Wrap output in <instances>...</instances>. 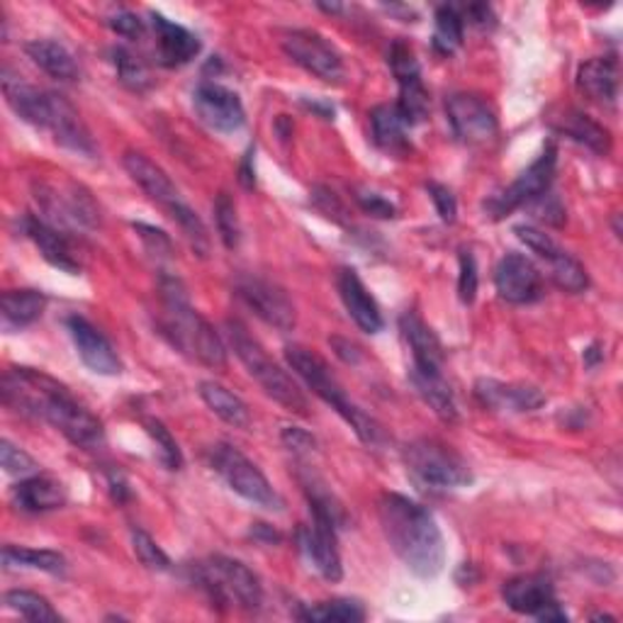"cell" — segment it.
I'll return each mask as SVG.
<instances>
[{"label": "cell", "instance_id": "20", "mask_svg": "<svg viewBox=\"0 0 623 623\" xmlns=\"http://www.w3.org/2000/svg\"><path fill=\"white\" fill-rule=\"evenodd\" d=\"M44 132L52 134L59 147L76 151V154H83V157L96 154V142L91 132H88L86 122L81 120L79 110H76L69 100L59 93H49V112H47Z\"/></svg>", "mask_w": 623, "mask_h": 623}, {"label": "cell", "instance_id": "42", "mask_svg": "<svg viewBox=\"0 0 623 623\" xmlns=\"http://www.w3.org/2000/svg\"><path fill=\"white\" fill-rule=\"evenodd\" d=\"M214 222H218L220 239L224 241L227 249H237L241 241V227H239V214L234 200L227 193H220L214 200Z\"/></svg>", "mask_w": 623, "mask_h": 623}, {"label": "cell", "instance_id": "11", "mask_svg": "<svg viewBox=\"0 0 623 623\" xmlns=\"http://www.w3.org/2000/svg\"><path fill=\"white\" fill-rule=\"evenodd\" d=\"M555 167H557V147L553 142H549L541 151V157L533 161L531 167L521 173L510 188H504L500 195H494L485 202V210L492 214L494 220H502L516 208H524V205H529V202H536L551 190L553 178H555Z\"/></svg>", "mask_w": 623, "mask_h": 623}, {"label": "cell", "instance_id": "6", "mask_svg": "<svg viewBox=\"0 0 623 623\" xmlns=\"http://www.w3.org/2000/svg\"><path fill=\"white\" fill-rule=\"evenodd\" d=\"M227 339H229V346L234 349L237 359L244 363L249 375L263 388L265 395L273 398L292 414H300V416L310 414L308 398H304L300 385L271 359L269 351H265L261 343L249 334V329L244 324L237 320H229Z\"/></svg>", "mask_w": 623, "mask_h": 623}, {"label": "cell", "instance_id": "40", "mask_svg": "<svg viewBox=\"0 0 623 623\" xmlns=\"http://www.w3.org/2000/svg\"><path fill=\"white\" fill-rule=\"evenodd\" d=\"M144 431L149 434L151 443L157 446L159 461L167 465L169 470H181L183 468V453H181V446H178V441L173 439L171 431L167 429V424L159 422V419H154V416H149V419H144Z\"/></svg>", "mask_w": 623, "mask_h": 623}, {"label": "cell", "instance_id": "58", "mask_svg": "<svg viewBox=\"0 0 623 623\" xmlns=\"http://www.w3.org/2000/svg\"><path fill=\"white\" fill-rule=\"evenodd\" d=\"M251 161H253V149H249V154L244 157V167H241V183L247 188L253 185V169H251Z\"/></svg>", "mask_w": 623, "mask_h": 623}, {"label": "cell", "instance_id": "43", "mask_svg": "<svg viewBox=\"0 0 623 623\" xmlns=\"http://www.w3.org/2000/svg\"><path fill=\"white\" fill-rule=\"evenodd\" d=\"M132 549H134V555L139 557V563H142L144 567L159 570V572L171 570V557L161 551V545L151 539L147 531H142V529L132 531Z\"/></svg>", "mask_w": 623, "mask_h": 623}, {"label": "cell", "instance_id": "17", "mask_svg": "<svg viewBox=\"0 0 623 623\" xmlns=\"http://www.w3.org/2000/svg\"><path fill=\"white\" fill-rule=\"evenodd\" d=\"M298 543L310 565L320 572L324 580L339 582L343 577V565L336 545V526L326 516L312 512V524L300 526Z\"/></svg>", "mask_w": 623, "mask_h": 623}, {"label": "cell", "instance_id": "8", "mask_svg": "<svg viewBox=\"0 0 623 623\" xmlns=\"http://www.w3.org/2000/svg\"><path fill=\"white\" fill-rule=\"evenodd\" d=\"M406 473L429 490H461L473 485L465 458L436 439H416L402 451Z\"/></svg>", "mask_w": 623, "mask_h": 623}, {"label": "cell", "instance_id": "5", "mask_svg": "<svg viewBox=\"0 0 623 623\" xmlns=\"http://www.w3.org/2000/svg\"><path fill=\"white\" fill-rule=\"evenodd\" d=\"M122 163L132 181L144 190V195L151 202H157V205L167 212L178 227H181L190 249H193L200 259H208L212 247L208 227L198 218V212L183 200L181 190L175 188L169 173L163 171L159 163L151 161L147 154H142V151H127Z\"/></svg>", "mask_w": 623, "mask_h": 623}, {"label": "cell", "instance_id": "41", "mask_svg": "<svg viewBox=\"0 0 623 623\" xmlns=\"http://www.w3.org/2000/svg\"><path fill=\"white\" fill-rule=\"evenodd\" d=\"M112 61H114V69H118L120 81L127 88H132V91H144V88H149V83H151L149 69L144 67L142 59L130 52V49H124V47L112 49Z\"/></svg>", "mask_w": 623, "mask_h": 623}, {"label": "cell", "instance_id": "44", "mask_svg": "<svg viewBox=\"0 0 623 623\" xmlns=\"http://www.w3.org/2000/svg\"><path fill=\"white\" fill-rule=\"evenodd\" d=\"M388 63H390V71H392V76H395L398 83L422 79V69H419V61L410 44H404V42L392 44L388 52Z\"/></svg>", "mask_w": 623, "mask_h": 623}, {"label": "cell", "instance_id": "55", "mask_svg": "<svg viewBox=\"0 0 623 623\" xmlns=\"http://www.w3.org/2000/svg\"><path fill=\"white\" fill-rule=\"evenodd\" d=\"M251 533H253V536H257V539L265 541V543H281V541H283L281 533H278L275 529H271L269 524H257V526H253Z\"/></svg>", "mask_w": 623, "mask_h": 623}, {"label": "cell", "instance_id": "16", "mask_svg": "<svg viewBox=\"0 0 623 623\" xmlns=\"http://www.w3.org/2000/svg\"><path fill=\"white\" fill-rule=\"evenodd\" d=\"M193 105L198 118L205 122L210 130L220 134H234L247 124V112L241 105V98L229 91L227 86L205 81L195 88Z\"/></svg>", "mask_w": 623, "mask_h": 623}, {"label": "cell", "instance_id": "37", "mask_svg": "<svg viewBox=\"0 0 623 623\" xmlns=\"http://www.w3.org/2000/svg\"><path fill=\"white\" fill-rule=\"evenodd\" d=\"M304 621H320V623H359L365 619V609L355 600H332L308 606L300 612Z\"/></svg>", "mask_w": 623, "mask_h": 623}, {"label": "cell", "instance_id": "2", "mask_svg": "<svg viewBox=\"0 0 623 623\" xmlns=\"http://www.w3.org/2000/svg\"><path fill=\"white\" fill-rule=\"evenodd\" d=\"M380 526L390 549L416 577L431 580L446 565V541L426 506L398 492H385L378 502Z\"/></svg>", "mask_w": 623, "mask_h": 623}, {"label": "cell", "instance_id": "9", "mask_svg": "<svg viewBox=\"0 0 623 623\" xmlns=\"http://www.w3.org/2000/svg\"><path fill=\"white\" fill-rule=\"evenodd\" d=\"M210 465L227 482V488L247 502L269 512H281L285 506L283 498L275 492L269 478L244 453L229 446V443H218V446L210 449Z\"/></svg>", "mask_w": 623, "mask_h": 623}, {"label": "cell", "instance_id": "46", "mask_svg": "<svg viewBox=\"0 0 623 623\" xmlns=\"http://www.w3.org/2000/svg\"><path fill=\"white\" fill-rule=\"evenodd\" d=\"M0 463H3L8 475H20V478H30L37 473V463L34 458L24 453L22 449L12 446L8 439L0 441Z\"/></svg>", "mask_w": 623, "mask_h": 623}, {"label": "cell", "instance_id": "15", "mask_svg": "<svg viewBox=\"0 0 623 623\" xmlns=\"http://www.w3.org/2000/svg\"><path fill=\"white\" fill-rule=\"evenodd\" d=\"M502 600L516 614L539 621H567V614L555 600L553 582L545 575H516L506 580Z\"/></svg>", "mask_w": 623, "mask_h": 623}, {"label": "cell", "instance_id": "29", "mask_svg": "<svg viewBox=\"0 0 623 623\" xmlns=\"http://www.w3.org/2000/svg\"><path fill=\"white\" fill-rule=\"evenodd\" d=\"M371 130H373V142L378 149H383L385 154L404 159L412 154V142L406 137V127L400 118L395 105H378L371 112Z\"/></svg>", "mask_w": 623, "mask_h": 623}, {"label": "cell", "instance_id": "4", "mask_svg": "<svg viewBox=\"0 0 623 623\" xmlns=\"http://www.w3.org/2000/svg\"><path fill=\"white\" fill-rule=\"evenodd\" d=\"M285 361L316 398L326 402L332 410H336L343 416V422L355 431V436H359L365 446L375 449L383 443V439H385L383 426H380L373 416H368L363 410H359V406L349 400L346 390H343L339 378L332 373V368H329V363L322 359L320 353L292 343V346L285 349Z\"/></svg>", "mask_w": 623, "mask_h": 623}, {"label": "cell", "instance_id": "14", "mask_svg": "<svg viewBox=\"0 0 623 623\" xmlns=\"http://www.w3.org/2000/svg\"><path fill=\"white\" fill-rule=\"evenodd\" d=\"M446 114L453 134L468 147L490 144L500 132L498 114L488 100L473 93H455L446 100Z\"/></svg>", "mask_w": 623, "mask_h": 623}, {"label": "cell", "instance_id": "52", "mask_svg": "<svg viewBox=\"0 0 623 623\" xmlns=\"http://www.w3.org/2000/svg\"><path fill=\"white\" fill-rule=\"evenodd\" d=\"M312 200H314V205L320 208L329 220H334V222L346 220V210H343L336 193H332V190H329V188H314L312 190Z\"/></svg>", "mask_w": 623, "mask_h": 623}, {"label": "cell", "instance_id": "32", "mask_svg": "<svg viewBox=\"0 0 623 623\" xmlns=\"http://www.w3.org/2000/svg\"><path fill=\"white\" fill-rule=\"evenodd\" d=\"M200 398L229 426H237V429L249 426L251 422L249 406L239 395H234L232 390H227L220 383H212V380H205V383H200Z\"/></svg>", "mask_w": 623, "mask_h": 623}, {"label": "cell", "instance_id": "56", "mask_svg": "<svg viewBox=\"0 0 623 623\" xmlns=\"http://www.w3.org/2000/svg\"><path fill=\"white\" fill-rule=\"evenodd\" d=\"M468 16L473 18L475 24H482V28H485V24H488L490 20H494L492 10H490L488 6H470V8H468Z\"/></svg>", "mask_w": 623, "mask_h": 623}, {"label": "cell", "instance_id": "22", "mask_svg": "<svg viewBox=\"0 0 623 623\" xmlns=\"http://www.w3.org/2000/svg\"><path fill=\"white\" fill-rule=\"evenodd\" d=\"M400 329L406 346L412 351L410 371L426 373V375H443V346L439 336L434 334V329H431L422 316L414 312L402 314Z\"/></svg>", "mask_w": 623, "mask_h": 623}, {"label": "cell", "instance_id": "27", "mask_svg": "<svg viewBox=\"0 0 623 623\" xmlns=\"http://www.w3.org/2000/svg\"><path fill=\"white\" fill-rule=\"evenodd\" d=\"M12 500H16L18 510L30 514H44L61 510L67 504V490L59 480L47 475H30L22 478L16 490H12Z\"/></svg>", "mask_w": 623, "mask_h": 623}, {"label": "cell", "instance_id": "10", "mask_svg": "<svg viewBox=\"0 0 623 623\" xmlns=\"http://www.w3.org/2000/svg\"><path fill=\"white\" fill-rule=\"evenodd\" d=\"M34 200L40 205L47 224H52L61 232L67 229H93L100 222V210L91 193L79 183H40L34 188Z\"/></svg>", "mask_w": 623, "mask_h": 623}, {"label": "cell", "instance_id": "53", "mask_svg": "<svg viewBox=\"0 0 623 623\" xmlns=\"http://www.w3.org/2000/svg\"><path fill=\"white\" fill-rule=\"evenodd\" d=\"M283 443L292 453H308V451H314V446H316L314 436H310L308 431L298 429V426L283 429Z\"/></svg>", "mask_w": 623, "mask_h": 623}, {"label": "cell", "instance_id": "39", "mask_svg": "<svg viewBox=\"0 0 623 623\" xmlns=\"http://www.w3.org/2000/svg\"><path fill=\"white\" fill-rule=\"evenodd\" d=\"M400 86V98L395 103V110L406 127H414L426 120L429 114V93L422 83V79L398 83Z\"/></svg>", "mask_w": 623, "mask_h": 623}, {"label": "cell", "instance_id": "36", "mask_svg": "<svg viewBox=\"0 0 623 623\" xmlns=\"http://www.w3.org/2000/svg\"><path fill=\"white\" fill-rule=\"evenodd\" d=\"M545 263L551 265L553 283L561 290L577 295V292H584L590 288V275H587V271H584V265L575 257H570L565 249L553 253V257Z\"/></svg>", "mask_w": 623, "mask_h": 623}, {"label": "cell", "instance_id": "13", "mask_svg": "<svg viewBox=\"0 0 623 623\" xmlns=\"http://www.w3.org/2000/svg\"><path fill=\"white\" fill-rule=\"evenodd\" d=\"M237 295L247 308L263 320L265 324L275 326L278 332H292L298 324L295 304L288 298V292L261 275H239L234 281Z\"/></svg>", "mask_w": 623, "mask_h": 623}, {"label": "cell", "instance_id": "34", "mask_svg": "<svg viewBox=\"0 0 623 623\" xmlns=\"http://www.w3.org/2000/svg\"><path fill=\"white\" fill-rule=\"evenodd\" d=\"M3 565L42 570L49 572V575H61V572L67 570V557L57 551H37V549H24V545H3Z\"/></svg>", "mask_w": 623, "mask_h": 623}, {"label": "cell", "instance_id": "1", "mask_svg": "<svg viewBox=\"0 0 623 623\" xmlns=\"http://www.w3.org/2000/svg\"><path fill=\"white\" fill-rule=\"evenodd\" d=\"M3 402L10 410L52 424L73 446L96 451L105 443L103 422L71 395V390L34 368H8Z\"/></svg>", "mask_w": 623, "mask_h": 623}, {"label": "cell", "instance_id": "18", "mask_svg": "<svg viewBox=\"0 0 623 623\" xmlns=\"http://www.w3.org/2000/svg\"><path fill=\"white\" fill-rule=\"evenodd\" d=\"M494 285H498L500 298L512 304H531L543 295V278L536 263L516 251H510L498 263Z\"/></svg>", "mask_w": 623, "mask_h": 623}, {"label": "cell", "instance_id": "45", "mask_svg": "<svg viewBox=\"0 0 623 623\" xmlns=\"http://www.w3.org/2000/svg\"><path fill=\"white\" fill-rule=\"evenodd\" d=\"M514 234L519 237V241H524V244H526L533 253H539V257H541L543 261H549V259L553 257V253H557V251L563 249L551 234H545L543 229L533 227V224H519V227H514Z\"/></svg>", "mask_w": 623, "mask_h": 623}, {"label": "cell", "instance_id": "47", "mask_svg": "<svg viewBox=\"0 0 623 623\" xmlns=\"http://www.w3.org/2000/svg\"><path fill=\"white\" fill-rule=\"evenodd\" d=\"M461 275H458V298L463 304H473L478 298V265L470 251H461Z\"/></svg>", "mask_w": 623, "mask_h": 623}, {"label": "cell", "instance_id": "3", "mask_svg": "<svg viewBox=\"0 0 623 623\" xmlns=\"http://www.w3.org/2000/svg\"><path fill=\"white\" fill-rule=\"evenodd\" d=\"M161 334L169 339L173 349L181 351L208 368L227 365V346L214 332V326L202 316L188 300V292L178 278H161Z\"/></svg>", "mask_w": 623, "mask_h": 623}, {"label": "cell", "instance_id": "25", "mask_svg": "<svg viewBox=\"0 0 623 623\" xmlns=\"http://www.w3.org/2000/svg\"><path fill=\"white\" fill-rule=\"evenodd\" d=\"M151 28H154L157 34L159 61L163 67H183V63H190L200 54V40L193 32L185 30L183 24L171 22L169 18L159 16V12H151Z\"/></svg>", "mask_w": 623, "mask_h": 623}, {"label": "cell", "instance_id": "51", "mask_svg": "<svg viewBox=\"0 0 623 623\" xmlns=\"http://www.w3.org/2000/svg\"><path fill=\"white\" fill-rule=\"evenodd\" d=\"M355 200H359V205H361L368 214H373V218H380V220L398 218V208L392 205L390 200H385L383 195L368 193V190H361V193H355Z\"/></svg>", "mask_w": 623, "mask_h": 623}, {"label": "cell", "instance_id": "21", "mask_svg": "<svg viewBox=\"0 0 623 623\" xmlns=\"http://www.w3.org/2000/svg\"><path fill=\"white\" fill-rule=\"evenodd\" d=\"M475 398L482 406L494 412H536L545 404V395L533 385L502 383V380L480 378L475 383Z\"/></svg>", "mask_w": 623, "mask_h": 623}, {"label": "cell", "instance_id": "26", "mask_svg": "<svg viewBox=\"0 0 623 623\" xmlns=\"http://www.w3.org/2000/svg\"><path fill=\"white\" fill-rule=\"evenodd\" d=\"M619 61L614 57H594L577 71V88L594 103L614 105L619 98Z\"/></svg>", "mask_w": 623, "mask_h": 623}, {"label": "cell", "instance_id": "38", "mask_svg": "<svg viewBox=\"0 0 623 623\" xmlns=\"http://www.w3.org/2000/svg\"><path fill=\"white\" fill-rule=\"evenodd\" d=\"M463 44V16L453 6H441L436 10L434 24V49L439 54H453Z\"/></svg>", "mask_w": 623, "mask_h": 623}, {"label": "cell", "instance_id": "33", "mask_svg": "<svg viewBox=\"0 0 623 623\" xmlns=\"http://www.w3.org/2000/svg\"><path fill=\"white\" fill-rule=\"evenodd\" d=\"M410 383L414 385L416 395L422 398L431 406V410H434V414L441 419V422H449V424L455 422L458 406H455L453 392L446 383V378L410 371Z\"/></svg>", "mask_w": 623, "mask_h": 623}, {"label": "cell", "instance_id": "19", "mask_svg": "<svg viewBox=\"0 0 623 623\" xmlns=\"http://www.w3.org/2000/svg\"><path fill=\"white\" fill-rule=\"evenodd\" d=\"M67 329L73 339V346L79 351V359L86 368H91L98 375H120L122 361L112 343L98 332V329L86 320V316L71 314L67 320Z\"/></svg>", "mask_w": 623, "mask_h": 623}, {"label": "cell", "instance_id": "23", "mask_svg": "<svg viewBox=\"0 0 623 623\" xmlns=\"http://www.w3.org/2000/svg\"><path fill=\"white\" fill-rule=\"evenodd\" d=\"M22 227H24V234L32 239V244L40 249L42 259L49 265H54V269L69 273V275L81 273V261L76 259L67 232H61V229L47 224L40 218H32V214L30 218H24Z\"/></svg>", "mask_w": 623, "mask_h": 623}, {"label": "cell", "instance_id": "7", "mask_svg": "<svg viewBox=\"0 0 623 623\" xmlns=\"http://www.w3.org/2000/svg\"><path fill=\"white\" fill-rule=\"evenodd\" d=\"M193 582L218 606H237L244 612H257L263 604V587L259 577L234 557L210 555L193 567Z\"/></svg>", "mask_w": 623, "mask_h": 623}, {"label": "cell", "instance_id": "24", "mask_svg": "<svg viewBox=\"0 0 623 623\" xmlns=\"http://www.w3.org/2000/svg\"><path fill=\"white\" fill-rule=\"evenodd\" d=\"M339 295L343 300V308H346L351 320L359 324L361 332L365 334H378L383 329V314L375 298L368 292L365 283L359 278L353 269H343L339 273Z\"/></svg>", "mask_w": 623, "mask_h": 623}, {"label": "cell", "instance_id": "48", "mask_svg": "<svg viewBox=\"0 0 623 623\" xmlns=\"http://www.w3.org/2000/svg\"><path fill=\"white\" fill-rule=\"evenodd\" d=\"M132 227L151 253H157V257H171L173 244H171V239H169L167 232H161V229H154V227L142 224V222H134Z\"/></svg>", "mask_w": 623, "mask_h": 623}, {"label": "cell", "instance_id": "49", "mask_svg": "<svg viewBox=\"0 0 623 623\" xmlns=\"http://www.w3.org/2000/svg\"><path fill=\"white\" fill-rule=\"evenodd\" d=\"M426 190H429L431 200H434L439 218L446 224H453L455 214H458V202H455V195L451 193V188L441 185V183H429Z\"/></svg>", "mask_w": 623, "mask_h": 623}, {"label": "cell", "instance_id": "57", "mask_svg": "<svg viewBox=\"0 0 623 623\" xmlns=\"http://www.w3.org/2000/svg\"><path fill=\"white\" fill-rule=\"evenodd\" d=\"M110 490H112V498L118 502H124L130 498V488H127V482L120 475H110Z\"/></svg>", "mask_w": 623, "mask_h": 623}, {"label": "cell", "instance_id": "35", "mask_svg": "<svg viewBox=\"0 0 623 623\" xmlns=\"http://www.w3.org/2000/svg\"><path fill=\"white\" fill-rule=\"evenodd\" d=\"M6 604L12 612L20 614L22 619L34 621V623H59L63 616L57 609L49 604L47 596L30 592V590H10L6 592Z\"/></svg>", "mask_w": 623, "mask_h": 623}, {"label": "cell", "instance_id": "31", "mask_svg": "<svg viewBox=\"0 0 623 623\" xmlns=\"http://www.w3.org/2000/svg\"><path fill=\"white\" fill-rule=\"evenodd\" d=\"M24 52L40 67L44 73L57 81H76L81 76L79 61L69 52L67 47L54 40H32L24 44Z\"/></svg>", "mask_w": 623, "mask_h": 623}, {"label": "cell", "instance_id": "54", "mask_svg": "<svg viewBox=\"0 0 623 623\" xmlns=\"http://www.w3.org/2000/svg\"><path fill=\"white\" fill-rule=\"evenodd\" d=\"M332 343H334L339 359H343L346 363H359L361 353H359V346H355V343L343 341V339H332Z\"/></svg>", "mask_w": 623, "mask_h": 623}, {"label": "cell", "instance_id": "59", "mask_svg": "<svg viewBox=\"0 0 623 623\" xmlns=\"http://www.w3.org/2000/svg\"><path fill=\"white\" fill-rule=\"evenodd\" d=\"M600 359H602V353H600V346H596V343L584 351V361H587V365H594Z\"/></svg>", "mask_w": 623, "mask_h": 623}, {"label": "cell", "instance_id": "50", "mask_svg": "<svg viewBox=\"0 0 623 623\" xmlns=\"http://www.w3.org/2000/svg\"><path fill=\"white\" fill-rule=\"evenodd\" d=\"M108 24L112 28V32H118L120 37H127V40H137V37L144 34V20L134 16L130 10H120L108 20Z\"/></svg>", "mask_w": 623, "mask_h": 623}, {"label": "cell", "instance_id": "30", "mask_svg": "<svg viewBox=\"0 0 623 623\" xmlns=\"http://www.w3.org/2000/svg\"><path fill=\"white\" fill-rule=\"evenodd\" d=\"M553 127L561 134H565L572 142L592 149L594 154H609L612 151V134L600 122H594L590 114L580 110H565L561 118L553 122Z\"/></svg>", "mask_w": 623, "mask_h": 623}, {"label": "cell", "instance_id": "12", "mask_svg": "<svg viewBox=\"0 0 623 623\" xmlns=\"http://www.w3.org/2000/svg\"><path fill=\"white\" fill-rule=\"evenodd\" d=\"M281 44L290 61L324 83H341L346 76L339 49L316 30H290L283 34Z\"/></svg>", "mask_w": 623, "mask_h": 623}, {"label": "cell", "instance_id": "28", "mask_svg": "<svg viewBox=\"0 0 623 623\" xmlns=\"http://www.w3.org/2000/svg\"><path fill=\"white\" fill-rule=\"evenodd\" d=\"M47 308V295L40 290H6L0 298V324L12 334L34 324Z\"/></svg>", "mask_w": 623, "mask_h": 623}]
</instances>
